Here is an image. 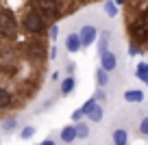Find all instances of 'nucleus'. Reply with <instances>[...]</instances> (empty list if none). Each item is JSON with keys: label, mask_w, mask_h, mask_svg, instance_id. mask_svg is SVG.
I'll return each mask as SVG.
<instances>
[{"label": "nucleus", "mask_w": 148, "mask_h": 145, "mask_svg": "<svg viewBox=\"0 0 148 145\" xmlns=\"http://www.w3.org/2000/svg\"><path fill=\"white\" fill-rule=\"evenodd\" d=\"M146 11H148V7H146Z\"/></svg>", "instance_id": "obj_34"}, {"label": "nucleus", "mask_w": 148, "mask_h": 145, "mask_svg": "<svg viewBox=\"0 0 148 145\" xmlns=\"http://www.w3.org/2000/svg\"><path fill=\"white\" fill-rule=\"evenodd\" d=\"M15 104V93L7 87H0V110H9Z\"/></svg>", "instance_id": "obj_9"}, {"label": "nucleus", "mask_w": 148, "mask_h": 145, "mask_svg": "<svg viewBox=\"0 0 148 145\" xmlns=\"http://www.w3.org/2000/svg\"><path fill=\"white\" fill-rule=\"evenodd\" d=\"M31 7L39 11V13L48 20V24H55L57 20L65 13V11L61 9L59 0H31Z\"/></svg>", "instance_id": "obj_4"}, {"label": "nucleus", "mask_w": 148, "mask_h": 145, "mask_svg": "<svg viewBox=\"0 0 148 145\" xmlns=\"http://www.w3.org/2000/svg\"><path fill=\"white\" fill-rule=\"evenodd\" d=\"M139 132H142V136H148V117H144L139 121Z\"/></svg>", "instance_id": "obj_26"}, {"label": "nucleus", "mask_w": 148, "mask_h": 145, "mask_svg": "<svg viewBox=\"0 0 148 145\" xmlns=\"http://www.w3.org/2000/svg\"><path fill=\"white\" fill-rule=\"evenodd\" d=\"M139 52H142V48H139L137 43H131V45H129V54H131V56H137Z\"/></svg>", "instance_id": "obj_27"}, {"label": "nucleus", "mask_w": 148, "mask_h": 145, "mask_svg": "<svg viewBox=\"0 0 148 145\" xmlns=\"http://www.w3.org/2000/svg\"><path fill=\"white\" fill-rule=\"evenodd\" d=\"M142 82H144V85H148V76H144V80H142Z\"/></svg>", "instance_id": "obj_32"}, {"label": "nucleus", "mask_w": 148, "mask_h": 145, "mask_svg": "<svg viewBox=\"0 0 148 145\" xmlns=\"http://www.w3.org/2000/svg\"><path fill=\"white\" fill-rule=\"evenodd\" d=\"M96 82H98V89H105L109 85V72H105L102 67L96 69Z\"/></svg>", "instance_id": "obj_18"}, {"label": "nucleus", "mask_w": 148, "mask_h": 145, "mask_svg": "<svg viewBox=\"0 0 148 145\" xmlns=\"http://www.w3.org/2000/svg\"><path fill=\"white\" fill-rule=\"evenodd\" d=\"M94 98H96V102H98V100H100V102H105V100H107V93H105L102 89H98L96 93H94Z\"/></svg>", "instance_id": "obj_28"}, {"label": "nucleus", "mask_w": 148, "mask_h": 145, "mask_svg": "<svg viewBox=\"0 0 148 145\" xmlns=\"http://www.w3.org/2000/svg\"><path fill=\"white\" fill-rule=\"evenodd\" d=\"M135 76H137L139 80H144V76H148V63H139L137 67H135Z\"/></svg>", "instance_id": "obj_24"}, {"label": "nucleus", "mask_w": 148, "mask_h": 145, "mask_svg": "<svg viewBox=\"0 0 148 145\" xmlns=\"http://www.w3.org/2000/svg\"><path fill=\"white\" fill-rule=\"evenodd\" d=\"M102 117H105V110H102V106L96 102V104L92 106V110L87 113V119L94 121V123H98V121H102Z\"/></svg>", "instance_id": "obj_17"}, {"label": "nucleus", "mask_w": 148, "mask_h": 145, "mask_svg": "<svg viewBox=\"0 0 148 145\" xmlns=\"http://www.w3.org/2000/svg\"><path fill=\"white\" fill-rule=\"evenodd\" d=\"M20 33V20L15 18L13 11H9L7 7H0V39L13 41Z\"/></svg>", "instance_id": "obj_2"}, {"label": "nucleus", "mask_w": 148, "mask_h": 145, "mask_svg": "<svg viewBox=\"0 0 148 145\" xmlns=\"http://www.w3.org/2000/svg\"><path fill=\"white\" fill-rule=\"evenodd\" d=\"M59 139L63 141V143H74V141H76V126H74V123L63 126L61 132H59Z\"/></svg>", "instance_id": "obj_14"}, {"label": "nucleus", "mask_w": 148, "mask_h": 145, "mask_svg": "<svg viewBox=\"0 0 148 145\" xmlns=\"http://www.w3.org/2000/svg\"><path fill=\"white\" fill-rule=\"evenodd\" d=\"M39 145H57V141H55V139H44Z\"/></svg>", "instance_id": "obj_29"}, {"label": "nucleus", "mask_w": 148, "mask_h": 145, "mask_svg": "<svg viewBox=\"0 0 148 145\" xmlns=\"http://www.w3.org/2000/svg\"><path fill=\"white\" fill-rule=\"evenodd\" d=\"M59 76H61V74H59V72H52V74H50V80H52V82H57V80H61V78H59Z\"/></svg>", "instance_id": "obj_30"}, {"label": "nucleus", "mask_w": 148, "mask_h": 145, "mask_svg": "<svg viewBox=\"0 0 148 145\" xmlns=\"http://www.w3.org/2000/svg\"><path fill=\"white\" fill-rule=\"evenodd\" d=\"M0 74L7 76L9 80L18 78V74H20V61H7V63H0Z\"/></svg>", "instance_id": "obj_8"}, {"label": "nucleus", "mask_w": 148, "mask_h": 145, "mask_svg": "<svg viewBox=\"0 0 148 145\" xmlns=\"http://www.w3.org/2000/svg\"><path fill=\"white\" fill-rule=\"evenodd\" d=\"M65 50H68L70 54H76V52L83 50V43H81L79 33H72V35L65 37Z\"/></svg>", "instance_id": "obj_10"}, {"label": "nucleus", "mask_w": 148, "mask_h": 145, "mask_svg": "<svg viewBox=\"0 0 148 145\" xmlns=\"http://www.w3.org/2000/svg\"><path fill=\"white\" fill-rule=\"evenodd\" d=\"M20 28H24V30H26L28 35H33V37H42V35H48L50 24H48V20L37 9L26 7V11H24L22 18H20Z\"/></svg>", "instance_id": "obj_1"}, {"label": "nucleus", "mask_w": 148, "mask_h": 145, "mask_svg": "<svg viewBox=\"0 0 148 145\" xmlns=\"http://www.w3.org/2000/svg\"><path fill=\"white\" fill-rule=\"evenodd\" d=\"M79 37H81V43H83V48H87V45L96 43L98 30H96V26H92V24H85V26L79 30Z\"/></svg>", "instance_id": "obj_6"}, {"label": "nucleus", "mask_w": 148, "mask_h": 145, "mask_svg": "<svg viewBox=\"0 0 148 145\" xmlns=\"http://www.w3.org/2000/svg\"><path fill=\"white\" fill-rule=\"evenodd\" d=\"M74 89H76V78H74L72 74H68L65 78H61V82H59V93L61 95H70Z\"/></svg>", "instance_id": "obj_13"}, {"label": "nucleus", "mask_w": 148, "mask_h": 145, "mask_svg": "<svg viewBox=\"0 0 148 145\" xmlns=\"http://www.w3.org/2000/svg\"><path fill=\"white\" fill-rule=\"evenodd\" d=\"M15 128H18V117H7L2 121V130L5 132H13Z\"/></svg>", "instance_id": "obj_22"}, {"label": "nucleus", "mask_w": 148, "mask_h": 145, "mask_svg": "<svg viewBox=\"0 0 148 145\" xmlns=\"http://www.w3.org/2000/svg\"><path fill=\"white\" fill-rule=\"evenodd\" d=\"M20 50L13 43H2L0 45V63H7V61H18Z\"/></svg>", "instance_id": "obj_7"}, {"label": "nucleus", "mask_w": 148, "mask_h": 145, "mask_svg": "<svg viewBox=\"0 0 148 145\" xmlns=\"http://www.w3.org/2000/svg\"><path fill=\"white\" fill-rule=\"evenodd\" d=\"M111 141H113V145H129V132L124 128H116L111 134Z\"/></svg>", "instance_id": "obj_16"}, {"label": "nucleus", "mask_w": 148, "mask_h": 145, "mask_svg": "<svg viewBox=\"0 0 148 145\" xmlns=\"http://www.w3.org/2000/svg\"><path fill=\"white\" fill-rule=\"evenodd\" d=\"M57 37H59V26H57V24H50V28H48V39L55 41Z\"/></svg>", "instance_id": "obj_25"}, {"label": "nucleus", "mask_w": 148, "mask_h": 145, "mask_svg": "<svg viewBox=\"0 0 148 145\" xmlns=\"http://www.w3.org/2000/svg\"><path fill=\"white\" fill-rule=\"evenodd\" d=\"M35 136V128L33 126H24L22 130H20V139L22 141H28V139H33Z\"/></svg>", "instance_id": "obj_23"}, {"label": "nucleus", "mask_w": 148, "mask_h": 145, "mask_svg": "<svg viewBox=\"0 0 148 145\" xmlns=\"http://www.w3.org/2000/svg\"><path fill=\"white\" fill-rule=\"evenodd\" d=\"M113 2H116L118 7H122V5H124V2H126V0H113Z\"/></svg>", "instance_id": "obj_31"}, {"label": "nucleus", "mask_w": 148, "mask_h": 145, "mask_svg": "<svg viewBox=\"0 0 148 145\" xmlns=\"http://www.w3.org/2000/svg\"><path fill=\"white\" fill-rule=\"evenodd\" d=\"M94 104H96V98H89V100L85 102L83 106H79V108H76V110L72 113V121L76 123V121H81L83 117H87V113L92 110V106H94Z\"/></svg>", "instance_id": "obj_12"}, {"label": "nucleus", "mask_w": 148, "mask_h": 145, "mask_svg": "<svg viewBox=\"0 0 148 145\" xmlns=\"http://www.w3.org/2000/svg\"><path fill=\"white\" fill-rule=\"evenodd\" d=\"M74 126H76V139H87V136H89V126H87V123L76 121Z\"/></svg>", "instance_id": "obj_20"}, {"label": "nucleus", "mask_w": 148, "mask_h": 145, "mask_svg": "<svg viewBox=\"0 0 148 145\" xmlns=\"http://www.w3.org/2000/svg\"><path fill=\"white\" fill-rule=\"evenodd\" d=\"M124 100L131 102V104H142L144 102V91L142 89H129V91H124Z\"/></svg>", "instance_id": "obj_15"}, {"label": "nucleus", "mask_w": 148, "mask_h": 145, "mask_svg": "<svg viewBox=\"0 0 148 145\" xmlns=\"http://www.w3.org/2000/svg\"><path fill=\"white\" fill-rule=\"evenodd\" d=\"M109 50V33H102L100 35V41H98V56L105 54Z\"/></svg>", "instance_id": "obj_21"}, {"label": "nucleus", "mask_w": 148, "mask_h": 145, "mask_svg": "<svg viewBox=\"0 0 148 145\" xmlns=\"http://www.w3.org/2000/svg\"><path fill=\"white\" fill-rule=\"evenodd\" d=\"M0 145H2V141H0Z\"/></svg>", "instance_id": "obj_33"}, {"label": "nucleus", "mask_w": 148, "mask_h": 145, "mask_svg": "<svg viewBox=\"0 0 148 145\" xmlns=\"http://www.w3.org/2000/svg\"><path fill=\"white\" fill-rule=\"evenodd\" d=\"M18 50H20V54H24L31 61H37V63L46 61V56H48V45H46V41H42V39L22 41V43L18 45Z\"/></svg>", "instance_id": "obj_3"}, {"label": "nucleus", "mask_w": 148, "mask_h": 145, "mask_svg": "<svg viewBox=\"0 0 148 145\" xmlns=\"http://www.w3.org/2000/svg\"><path fill=\"white\" fill-rule=\"evenodd\" d=\"M100 67L105 69V72H113V69L118 67V56L111 50H107L105 54H100Z\"/></svg>", "instance_id": "obj_11"}, {"label": "nucleus", "mask_w": 148, "mask_h": 145, "mask_svg": "<svg viewBox=\"0 0 148 145\" xmlns=\"http://www.w3.org/2000/svg\"><path fill=\"white\" fill-rule=\"evenodd\" d=\"M129 35L133 39V43H148V26L142 22V20H135V22H129Z\"/></svg>", "instance_id": "obj_5"}, {"label": "nucleus", "mask_w": 148, "mask_h": 145, "mask_svg": "<svg viewBox=\"0 0 148 145\" xmlns=\"http://www.w3.org/2000/svg\"><path fill=\"white\" fill-rule=\"evenodd\" d=\"M105 13L109 15V18H118V13H120V7H118L113 0H107V2H105Z\"/></svg>", "instance_id": "obj_19"}]
</instances>
